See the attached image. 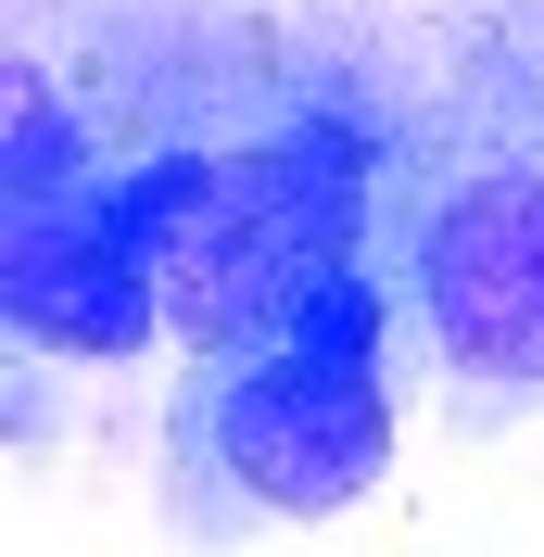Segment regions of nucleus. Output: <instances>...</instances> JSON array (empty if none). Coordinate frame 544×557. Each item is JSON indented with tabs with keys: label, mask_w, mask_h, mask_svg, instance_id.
Instances as JSON below:
<instances>
[{
	"label": "nucleus",
	"mask_w": 544,
	"mask_h": 557,
	"mask_svg": "<svg viewBox=\"0 0 544 557\" xmlns=\"http://www.w3.org/2000/svg\"><path fill=\"white\" fill-rule=\"evenodd\" d=\"M89 152H76V114L51 102V76L13 64L0 76V190H51V177H76Z\"/></svg>",
	"instance_id": "4"
},
{
	"label": "nucleus",
	"mask_w": 544,
	"mask_h": 557,
	"mask_svg": "<svg viewBox=\"0 0 544 557\" xmlns=\"http://www.w3.org/2000/svg\"><path fill=\"white\" fill-rule=\"evenodd\" d=\"M215 456L240 469L254 507L279 520H330L393 469V406H380V355H317V343H267V355H215Z\"/></svg>",
	"instance_id": "2"
},
{
	"label": "nucleus",
	"mask_w": 544,
	"mask_h": 557,
	"mask_svg": "<svg viewBox=\"0 0 544 557\" xmlns=\"http://www.w3.org/2000/svg\"><path fill=\"white\" fill-rule=\"evenodd\" d=\"M190 203V152L102 177L76 165L51 190H0V330L38 355H139L165 330V253Z\"/></svg>",
	"instance_id": "1"
},
{
	"label": "nucleus",
	"mask_w": 544,
	"mask_h": 557,
	"mask_svg": "<svg viewBox=\"0 0 544 557\" xmlns=\"http://www.w3.org/2000/svg\"><path fill=\"white\" fill-rule=\"evenodd\" d=\"M418 317L456 381L544 393V177L532 165H481L418 228Z\"/></svg>",
	"instance_id": "3"
}]
</instances>
